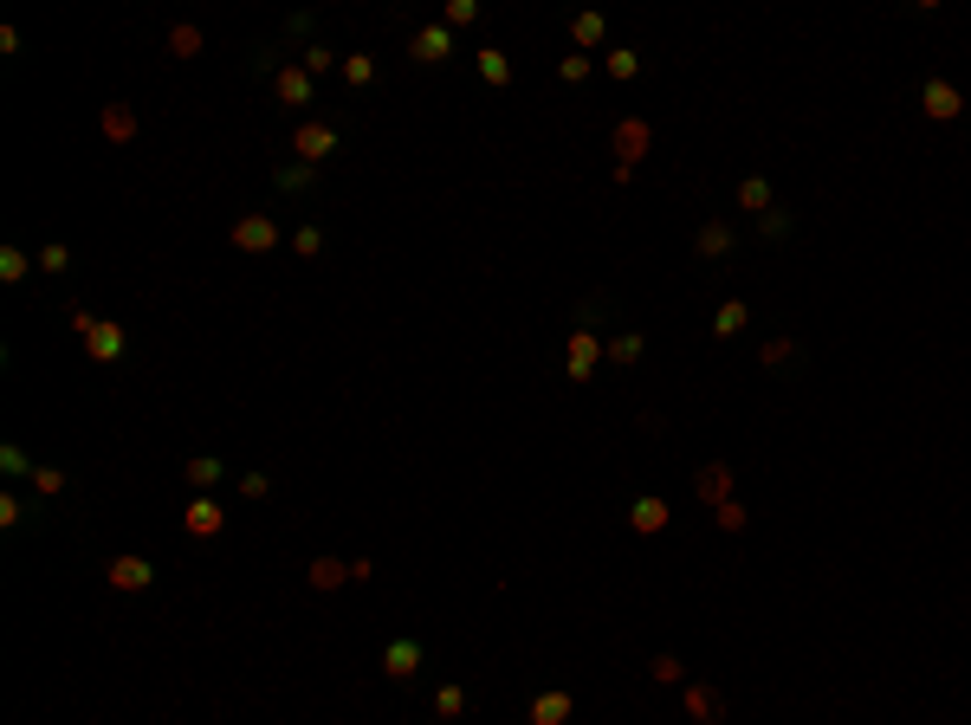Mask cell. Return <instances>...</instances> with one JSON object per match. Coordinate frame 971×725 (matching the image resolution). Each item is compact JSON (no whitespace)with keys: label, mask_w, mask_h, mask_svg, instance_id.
Masks as SVG:
<instances>
[{"label":"cell","mask_w":971,"mask_h":725,"mask_svg":"<svg viewBox=\"0 0 971 725\" xmlns=\"http://www.w3.org/2000/svg\"><path fill=\"white\" fill-rule=\"evenodd\" d=\"M337 143H344V136H337V123H324V117H298V123H292V156L305 162V169L331 162Z\"/></svg>","instance_id":"cell-1"},{"label":"cell","mask_w":971,"mask_h":725,"mask_svg":"<svg viewBox=\"0 0 971 725\" xmlns=\"http://www.w3.org/2000/svg\"><path fill=\"white\" fill-rule=\"evenodd\" d=\"M104 583H111L117 596H143L149 583H156V570H149V557H136V551H117L111 564H104Z\"/></svg>","instance_id":"cell-2"},{"label":"cell","mask_w":971,"mask_h":725,"mask_svg":"<svg viewBox=\"0 0 971 725\" xmlns=\"http://www.w3.org/2000/svg\"><path fill=\"white\" fill-rule=\"evenodd\" d=\"M227 240H234L240 253H272V246H285V234H279L272 214H240V221L227 227Z\"/></svg>","instance_id":"cell-3"},{"label":"cell","mask_w":971,"mask_h":725,"mask_svg":"<svg viewBox=\"0 0 971 725\" xmlns=\"http://www.w3.org/2000/svg\"><path fill=\"white\" fill-rule=\"evenodd\" d=\"M421 661H428V648H421V641H408V635L382 641V674H389L395 687H408V680L421 674Z\"/></svg>","instance_id":"cell-4"},{"label":"cell","mask_w":971,"mask_h":725,"mask_svg":"<svg viewBox=\"0 0 971 725\" xmlns=\"http://www.w3.org/2000/svg\"><path fill=\"white\" fill-rule=\"evenodd\" d=\"M603 337H596V331H570V344H564V376L570 382H590L596 376V363H603Z\"/></svg>","instance_id":"cell-5"},{"label":"cell","mask_w":971,"mask_h":725,"mask_svg":"<svg viewBox=\"0 0 971 725\" xmlns=\"http://www.w3.org/2000/svg\"><path fill=\"white\" fill-rule=\"evenodd\" d=\"M78 344H85L91 363H123V350H130V331H123L117 318H98V324H91V337H78Z\"/></svg>","instance_id":"cell-6"},{"label":"cell","mask_w":971,"mask_h":725,"mask_svg":"<svg viewBox=\"0 0 971 725\" xmlns=\"http://www.w3.org/2000/svg\"><path fill=\"white\" fill-rule=\"evenodd\" d=\"M920 111L933 117V123H952V117L965 111L959 85H952V78H926V85H920Z\"/></svg>","instance_id":"cell-7"},{"label":"cell","mask_w":971,"mask_h":725,"mask_svg":"<svg viewBox=\"0 0 971 725\" xmlns=\"http://www.w3.org/2000/svg\"><path fill=\"white\" fill-rule=\"evenodd\" d=\"M182 525H188V538H221V531H227V512L208 499V492H195V499H188V512H182Z\"/></svg>","instance_id":"cell-8"},{"label":"cell","mask_w":971,"mask_h":725,"mask_svg":"<svg viewBox=\"0 0 971 725\" xmlns=\"http://www.w3.org/2000/svg\"><path fill=\"white\" fill-rule=\"evenodd\" d=\"M447 52H454V33H447L441 20H434V26H421V33L408 39V59H421V65H441Z\"/></svg>","instance_id":"cell-9"},{"label":"cell","mask_w":971,"mask_h":725,"mask_svg":"<svg viewBox=\"0 0 971 725\" xmlns=\"http://www.w3.org/2000/svg\"><path fill=\"white\" fill-rule=\"evenodd\" d=\"M667 518H674V512H667V499H654V492H641V499L628 505V525H635L641 538H661V531H667Z\"/></svg>","instance_id":"cell-10"},{"label":"cell","mask_w":971,"mask_h":725,"mask_svg":"<svg viewBox=\"0 0 971 725\" xmlns=\"http://www.w3.org/2000/svg\"><path fill=\"white\" fill-rule=\"evenodd\" d=\"M272 98L292 104V111L311 104V72H305V65H279V72H272Z\"/></svg>","instance_id":"cell-11"},{"label":"cell","mask_w":971,"mask_h":725,"mask_svg":"<svg viewBox=\"0 0 971 725\" xmlns=\"http://www.w3.org/2000/svg\"><path fill=\"white\" fill-rule=\"evenodd\" d=\"M98 130H104V143H136V130H143V117H136V104H104Z\"/></svg>","instance_id":"cell-12"},{"label":"cell","mask_w":971,"mask_h":725,"mask_svg":"<svg viewBox=\"0 0 971 725\" xmlns=\"http://www.w3.org/2000/svg\"><path fill=\"white\" fill-rule=\"evenodd\" d=\"M615 156H622V169H635V162L648 156V123H641V117L615 123Z\"/></svg>","instance_id":"cell-13"},{"label":"cell","mask_w":971,"mask_h":725,"mask_svg":"<svg viewBox=\"0 0 971 725\" xmlns=\"http://www.w3.org/2000/svg\"><path fill=\"white\" fill-rule=\"evenodd\" d=\"M693 492H700V499L719 512V505L732 499V467H719V460H713V467H700V473H693Z\"/></svg>","instance_id":"cell-14"},{"label":"cell","mask_w":971,"mask_h":725,"mask_svg":"<svg viewBox=\"0 0 971 725\" xmlns=\"http://www.w3.org/2000/svg\"><path fill=\"white\" fill-rule=\"evenodd\" d=\"M570 713H577L570 693H538V700H531V725H570Z\"/></svg>","instance_id":"cell-15"},{"label":"cell","mask_w":971,"mask_h":725,"mask_svg":"<svg viewBox=\"0 0 971 725\" xmlns=\"http://www.w3.org/2000/svg\"><path fill=\"white\" fill-rule=\"evenodd\" d=\"M305 577H311V590H344V583H350V564H344V557H311Z\"/></svg>","instance_id":"cell-16"},{"label":"cell","mask_w":971,"mask_h":725,"mask_svg":"<svg viewBox=\"0 0 971 725\" xmlns=\"http://www.w3.org/2000/svg\"><path fill=\"white\" fill-rule=\"evenodd\" d=\"M745 324H751V305H745V298H726V305L713 311V337H738Z\"/></svg>","instance_id":"cell-17"},{"label":"cell","mask_w":971,"mask_h":725,"mask_svg":"<svg viewBox=\"0 0 971 725\" xmlns=\"http://www.w3.org/2000/svg\"><path fill=\"white\" fill-rule=\"evenodd\" d=\"M480 78H486L492 91L512 85V59H505V46H480Z\"/></svg>","instance_id":"cell-18"},{"label":"cell","mask_w":971,"mask_h":725,"mask_svg":"<svg viewBox=\"0 0 971 725\" xmlns=\"http://www.w3.org/2000/svg\"><path fill=\"white\" fill-rule=\"evenodd\" d=\"M570 39H577L583 52L603 46V39H609V20H603V13H577V20H570Z\"/></svg>","instance_id":"cell-19"},{"label":"cell","mask_w":971,"mask_h":725,"mask_svg":"<svg viewBox=\"0 0 971 725\" xmlns=\"http://www.w3.org/2000/svg\"><path fill=\"white\" fill-rule=\"evenodd\" d=\"M221 473H227V467H221V460H214V454H195V460H188V467H182V480L195 486V492H208L214 480H221Z\"/></svg>","instance_id":"cell-20"},{"label":"cell","mask_w":971,"mask_h":725,"mask_svg":"<svg viewBox=\"0 0 971 725\" xmlns=\"http://www.w3.org/2000/svg\"><path fill=\"white\" fill-rule=\"evenodd\" d=\"M738 208L771 214V182H764V175H745V182H738Z\"/></svg>","instance_id":"cell-21"},{"label":"cell","mask_w":971,"mask_h":725,"mask_svg":"<svg viewBox=\"0 0 971 725\" xmlns=\"http://www.w3.org/2000/svg\"><path fill=\"white\" fill-rule=\"evenodd\" d=\"M201 26H169V59H201Z\"/></svg>","instance_id":"cell-22"},{"label":"cell","mask_w":971,"mask_h":725,"mask_svg":"<svg viewBox=\"0 0 971 725\" xmlns=\"http://www.w3.org/2000/svg\"><path fill=\"white\" fill-rule=\"evenodd\" d=\"M641 350H648V344H641V331H622V337H615V344L603 350V363H615V369H628V363H641Z\"/></svg>","instance_id":"cell-23"},{"label":"cell","mask_w":971,"mask_h":725,"mask_svg":"<svg viewBox=\"0 0 971 725\" xmlns=\"http://www.w3.org/2000/svg\"><path fill=\"white\" fill-rule=\"evenodd\" d=\"M693 246H700L706 259H719V253H732V227H719V221H706L700 234H693Z\"/></svg>","instance_id":"cell-24"},{"label":"cell","mask_w":971,"mask_h":725,"mask_svg":"<svg viewBox=\"0 0 971 725\" xmlns=\"http://www.w3.org/2000/svg\"><path fill=\"white\" fill-rule=\"evenodd\" d=\"M33 266H39L33 253H20V246H0V279H7V285H20Z\"/></svg>","instance_id":"cell-25"},{"label":"cell","mask_w":971,"mask_h":725,"mask_svg":"<svg viewBox=\"0 0 971 725\" xmlns=\"http://www.w3.org/2000/svg\"><path fill=\"white\" fill-rule=\"evenodd\" d=\"M687 713L693 719H719V713H726V700H719L713 687H687Z\"/></svg>","instance_id":"cell-26"},{"label":"cell","mask_w":971,"mask_h":725,"mask_svg":"<svg viewBox=\"0 0 971 725\" xmlns=\"http://www.w3.org/2000/svg\"><path fill=\"white\" fill-rule=\"evenodd\" d=\"M337 72H344V85H376V59H369V52H350Z\"/></svg>","instance_id":"cell-27"},{"label":"cell","mask_w":971,"mask_h":725,"mask_svg":"<svg viewBox=\"0 0 971 725\" xmlns=\"http://www.w3.org/2000/svg\"><path fill=\"white\" fill-rule=\"evenodd\" d=\"M473 20H480V7H473V0H447V7H441V26H447V33H460V26H473Z\"/></svg>","instance_id":"cell-28"},{"label":"cell","mask_w":971,"mask_h":725,"mask_svg":"<svg viewBox=\"0 0 971 725\" xmlns=\"http://www.w3.org/2000/svg\"><path fill=\"white\" fill-rule=\"evenodd\" d=\"M285 246H292L298 259H318L324 253V234H318V227H292V240H285Z\"/></svg>","instance_id":"cell-29"},{"label":"cell","mask_w":971,"mask_h":725,"mask_svg":"<svg viewBox=\"0 0 971 725\" xmlns=\"http://www.w3.org/2000/svg\"><path fill=\"white\" fill-rule=\"evenodd\" d=\"M65 486H72V480H65V467H39L33 473V492H39V499H59Z\"/></svg>","instance_id":"cell-30"},{"label":"cell","mask_w":971,"mask_h":725,"mask_svg":"<svg viewBox=\"0 0 971 725\" xmlns=\"http://www.w3.org/2000/svg\"><path fill=\"white\" fill-rule=\"evenodd\" d=\"M434 713H441V719H460V713H467V687H441V693H434Z\"/></svg>","instance_id":"cell-31"},{"label":"cell","mask_w":971,"mask_h":725,"mask_svg":"<svg viewBox=\"0 0 971 725\" xmlns=\"http://www.w3.org/2000/svg\"><path fill=\"white\" fill-rule=\"evenodd\" d=\"M648 674L661 680V687H680V680H687V674H680V661H674V654H654V661H648Z\"/></svg>","instance_id":"cell-32"},{"label":"cell","mask_w":971,"mask_h":725,"mask_svg":"<svg viewBox=\"0 0 971 725\" xmlns=\"http://www.w3.org/2000/svg\"><path fill=\"white\" fill-rule=\"evenodd\" d=\"M713 518H719V531H745V525H751V512H745L738 499H726V505H719Z\"/></svg>","instance_id":"cell-33"},{"label":"cell","mask_w":971,"mask_h":725,"mask_svg":"<svg viewBox=\"0 0 971 725\" xmlns=\"http://www.w3.org/2000/svg\"><path fill=\"white\" fill-rule=\"evenodd\" d=\"M65 266H72V246H59V240L39 246V272H65Z\"/></svg>","instance_id":"cell-34"},{"label":"cell","mask_w":971,"mask_h":725,"mask_svg":"<svg viewBox=\"0 0 971 725\" xmlns=\"http://www.w3.org/2000/svg\"><path fill=\"white\" fill-rule=\"evenodd\" d=\"M0 467H7V473H26V480H33V473H39L33 460H26V447H13V441L0 447Z\"/></svg>","instance_id":"cell-35"},{"label":"cell","mask_w":971,"mask_h":725,"mask_svg":"<svg viewBox=\"0 0 971 725\" xmlns=\"http://www.w3.org/2000/svg\"><path fill=\"white\" fill-rule=\"evenodd\" d=\"M13 525H26V499H20V492L0 499V531H13Z\"/></svg>","instance_id":"cell-36"},{"label":"cell","mask_w":971,"mask_h":725,"mask_svg":"<svg viewBox=\"0 0 971 725\" xmlns=\"http://www.w3.org/2000/svg\"><path fill=\"white\" fill-rule=\"evenodd\" d=\"M298 65H305V72H331V65H344V59H337L331 46H305V59H298Z\"/></svg>","instance_id":"cell-37"},{"label":"cell","mask_w":971,"mask_h":725,"mask_svg":"<svg viewBox=\"0 0 971 725\" xmlns=\"http://www.w3.org/2000/svg\"><path fill=\"white\" fill-rule=\"evenodd\" d=\"M240 499H266V492H272V480H266V473H240Z\"/></svg>","instance_id":"cell-38"},{"label":"cell","mask_w":971,"mask_h":725,"mask_svg":"<svg viewBox=\"0 0 971 725\" xmlns=\"http://www.w3.org/2000/svg\"><path fill=\"white\" fill-rule=\"evenodd\" d=\"M557 72H564V78H570V85H583V78H590V52H570V59H564V65H557Z\"/></svg>","instance_id":"cell-39"},{"label":"cell","mask_w":971,"mask_h":725,"mask_svg":"<svg viewBox=\"0 0 971 725\" xmlns=\"http://www.w3.org/2000/svg\"><path fill=\"white\" fill-rule=\"evenodd\" d=\"M635 72H641L635 52H609V78H635Z\"/></svg>","instance_id":"cell-40"},{"label":"cell","mask_w":971,"mask_h":725,"mask_svg":"<svg viewBox=\"0 0 971 725\" xmlns=\"http://www.w3.org/2000/svg\"><path fill=\"white\" fill-rule=\"evenodd\" d=\"M790 350H797V344H790V337H777V344H764V357H758V363H771V369H784V363H790Z\"/></svg>","instance_id":"cell-41"},{"label":"cell","mask_w":971,"mask_h":725,"mask_svg":"<svg viewBox=\"0 0 971 725\" xmlns=\"http://www.w3.org/2000/svg\"><path fill=\"white\" fill-rule=\"evenodd\" d=\"M305 182H311L305 162H285V169H279V188H305Z\"/></svg>","instance_id":"cell-42"},{"label":"cell","mask_w":971,"mask_h":725,"mask_svg":"<svg viewBox=\"0 0 971 725\" xmlns=\"http://www.w3.org/2000/svg\"><path fill=\"white\" fill-rule=\"evenodd\" d=\"M91 324H98V311H91V305H72V331L91 337Z\"/></svg>","instance_id":"cell-43"}]
</instances>
